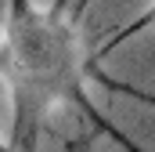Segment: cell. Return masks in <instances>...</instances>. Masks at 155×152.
<instances>
[{
	"label": "cell",
	"mask_w": 155,
	"mask_h": 152,
	"mask_svg": "<svg viewBox=\"0 0 155 152\" xmlns=\"http://www.w3.org/2000/svg\"><path fill=\"white\" fill-rule=\"evenodd\" d=\"M94 58L65 4L7 0L0 26V80L15 94V119H43L58 105L87 109L83 80Z\"/></svg>",
	"instance_id": "obj_1"
},
{
	"label": "cell",
	"mask_w": 155,
	"mask_h": 152,
	"mask_svg": "<svg viewBox=\"0 0 155 152\" xmlns=\"http://www.w3.org/2000/svg\"><path fill=\"white\" fill-rule=\"evenodd\" d=\"M148 26H155V0L148 4V11H144V15H141L137 22H130V26H123V29H116V33L108 36V43H101V47L94 51V62H97V58H105V54H112V51H116V47L123 43V40H130L134 33H141V29H148Z\"/></svg>",
	"instance_id": "obj_2"
},
{
	"label": "cell",
	"mask_w": 155,
	"mask_h": 152,
	"mask_svg": "<svg viewBox=\"0 0 155 152\" xmlns=\"http://www.w3.org/2000/svg\"><path fill=\"white\" fill-rule=\"evenodd\" d=\"M0 152H7V141H4V134H0Z\"/></svg>",
	"instance_id": "obj_3"
}]
</instances>
